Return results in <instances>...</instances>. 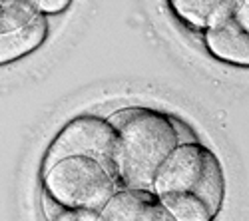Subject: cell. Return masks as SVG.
Listing matches in <instances>:
<instances>
[{
    "mask_svg": "<svg viewBox=\"0 0 249 221\" xmlns=\"http://www.w3.org/2000/svg\"><path fill=\"white\" fill-rule=\"evenodd\" d=\"M74 0H36L38 10L44 16H58L72 6Z\"/></svg>",
    "mask_w": 249,
    "mask_h": 221,
    "instance_id": "cell-11",
    "label": "cell"
},
{
    "mask_svg": "<svg viewBox=\"0 0 249 221\" xmlns=\"http://www.w3.org/2000/svg\"><path fill=\"white\" fill-rule=\"evenodd\" d=\"M42 202H44V211H46L48 219H56V221H100L98 211L62 207L46 195H42Z\"/></svg>",
    "mask_w": 249,
    "mask_h": 221,
    "instance_id": "cell-10",
    "label": "cell"
},
{
    "mask_svg": "<svg viewBox=\"0 0 249 221\" xmlns=\"http://www.w3.org/2000/svg\"><path fill=\"white\" fill-rule=\"evenodd\" d=\"M50 32L48 16L40 14L32 22L10 32H0V66L18 62L38 48H42Z\"/></svg>",
    "mask_w": 249,
    "mask_h": 221,
    "instance_id": "cell-7",
    "label": "cell"
},
{
    "mask_svg": "<svg viewBox=\"0 0 249 221\" xmlns=\"http://www.w3.org/2000/svg\"><path fill=\"white\" fill-rule=\"evenodd\" d=\"M118 187L114 171L90 155H68L42 170V195L62 207L100 213Z\"/></svg>",
    "mask_w": 249,
    "mask_h": 221,
    "instance_id": "cell-3",
    "label": "cell"
},
{
    "mask_svg": "<svg viewBox=\"0 0 249 221\" xmlns=\"http://www.w3.org/2000/svg\"><path fill=\"white\" fill-rule=\"evenodd\" d=\"M116 148V128L110 118L100 114H80L60 128L50 142L42 170L68 155H90L106 164L112 171V157ZM116 175V173H114Z\"/></svg>",
    "mask_w": 249,
    "mask_h": 221,
    "instance_id": "cell-4",
    "label": "cell"
},
{
    "mask_svg": "<svg viewBox=\"0 0 249 221\" xmlns=\"http://www.w3.org/2000/svg\"><path fill=\"white\" fill-rule=\"evenodd\" d=\"M30 2H34V4H36V0H30Z\"/></svg>",
    "mask_w": 249,
    "mask_h": 221,
    "instance_id": "cell-12",
    "label": "cell"
},
{
    "mask_svg": "<svg viewBox=\"0 0 249 221\" xmlns=\"http://www.w3.org/2000/svg\"><path fill=\"white\" fill-rule=\"evenodd\" d=\"M108 118L116 128L112 168L120 187L152 189L158 168L181 144L178 118L150 106H128Z\"/></svg>",
    "mask_w": 249,
    "mask_h": 221,
    "instance_id": "cell-2",
    "label": "cell"
},
{
    "mask_svg": "<svg viewBox=\"0 0 249 221\" xmlns=\"http://www.w3.org/2000/svg\"><path fill=\"white\" fill-rule=\"evenodd\" d=\"M152 191L174 221H212L225 199L223 166L199 139L181 142L158 168Z\"/></svg>",
    "mask_w": 249,
    "mask_h": 221,
    "instance_id": "cell-1",
    "label": "cell"
},
{
    "mask_svg": "<svg viewBox=\"0 0 249 221\" xmlns=\"http://www.w3.org/2000/svg\"><path fill=\"white\" fill-rule=\"evenodd\" d=\"M203 46L230 66H249V0H230L201 30Z\"/></svg>",
    "mask_w": 249,
    "mask_h": 221,
    "instance_id": "cell-5",
    "label": "cell"
},
{
    "mask_svg": "<svg viewBox=\"0 0 249 221\" xmlns=\"http://www.w3.org/2000/svg\"><path fill=\"white\" fill-rule=\"evenodd\" d=\"M100 221H174L152 189L118 187L100 209Z\"/></svg>",
    "mask_w": 249,
    "mask_h": 221,
    "instance_id": "cell-6",
    "label": "cell"
},
{
    "mask_svg": "<svg viewBox=\"0 0 249 221\" xmlns=\"http://www.w3.org/2000/svg\"><path fill=\"white\" fill-rule=\"evenodd\" d=\"M168 4L178 20L201 32L221 8L230 4V0H168Z\"/></svg>",
    "mask_w": 249,
    "mask_h": 221,
    "instance_id": "cell-8",
    "label": "cell"
},
{
    "mask_svg": "<svg viewBox=\"0 0 249 221\" xmlns=\"http://www.w3.org/2000/svg\"><path fill=\"white\" fill-rule=\"evenodd\" d=\"M42 12L30 0H0V32L22 28Z\"/></svg>",
    "mask_w": 249,
    "mask_h": 221,
    "instance_id": "cell-9",
    "label": "cell"
}]
</instances>
